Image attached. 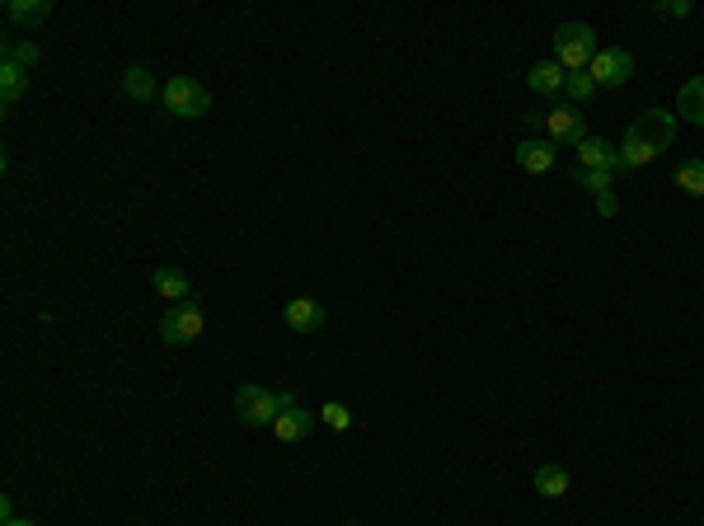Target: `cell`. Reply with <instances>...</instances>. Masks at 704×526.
<instances>
[{
  "label": "cell",
  "instance_id": "603a6c76",
  "mask_svg": "<svg viewBox=\"0 0 704 526\" xmlns=\"http://www.w3.org/2000/svg\"><path fill=\"white\" fill-rule=\"evenodd\" d=\"M320 423H329L334 433H348V428H352V409H348V404H338V400H329L320 409Z\"/></svg>",
  "mask_w": 704,
  "mask_h": 526
},
{
  "label": "cell",
  "instance_id": "83f0119b",
  "mask_svg": "<svg viewBox=\"0 0 704 526\" xmlns=\"http://www.w3.org/2000/svg\"><path fill=\"white\" fill-rule=\"evenodd\" d=\"M5 526H38V522H29V517H15V522H5Z\"/></svg>",
  "mask_w": 704,
  "mask_h": 526
},
{
  "label": "cell",
  "instance_id": "4316f807",
  "mask_svg": "<svg viewBox=\"0 0 704 526\" xmlns=\"http://www.w3.org/2000/svg\"><path fill=\"white\" fill-rule=\"evenodd\" d=\"M0 522H15V498H10V494L0 498Z\"/></svg>",
  "mask_w": 704,
  "mask_h": 526
},
{
  "label": "cell",
  "instance_id": "7402d4cb",
  "mask_svg": "<svg viewBox=\"0 0 704 526\" xmlns=\"http://www.w3.org/2000/svg\"><path fill=\"white\" fill-rule=\"evenodd\" d=\"M573 179H578V188H587V193H611V184H615V174L611 170H573Z\"/></svg>",
  "mask_w": 704,
  "mask_h": 526
},
{
  "label": "cell",
  "instance_id": "ffe728a7",
  "mask_svg": "<svg viewBox=\"0 0 704 526\" xmlns=\"http://www.w3.org/2000/svg\"><path fill=\"white\" fill-rule=\"evenodd\" d=\"M24 90H29V71H24V66L0 62V99H5V104H15Z\"/></svg>",
  "mask_w": 704,
  "mask_h": 526
},
{
  "label": "cell",
  "instance_id": "ba28073f",
  "mask_svg": "<svg viewBox=\"0 0 704 526\" xmlns=\"http://www.w3.org/2000/svg\"><path fill=\"white\" fill-rule=\"evenodd\" d=\"M282 325H287L291 334H320V329H324V306L315 301V296H296V301L282 306Z\"/></svg>",
  "mask_w": 704,
  "mask_h": 526
},
{
  "label": "cell",
  "instance_id": "8fae6325",
  "mask_svg": "<svg viewBox=\"0 0 704 526\" xmlns=\"http://www.w3.org/2000/svg\"><path fill=\"white\" fill-rule=\"evenodd\" d=\"M554 155H559V146L554 141H517V165L526 174H550L554 170Z\"/></svg>",
  "mask_w": 704,
  "mask_h": 526
},
{
  "label": "cell",
  "instance_id": "e0dca14e",
  "mask_svg": "<svg viewBox=\"0 0 704 526\" xmlns=\"http://www.w3.org/2000/svg\"><path fill=\"white\" fill-rule=\"evenodd\" d=\"M672 184L686 193V198H704V155H690V160H681L672 174Z\"/></svg>",
  "mask_w": 704,
  "mask_h": 526
},
{
  "label": "cell",
  "instance_id": "cb8c5ba5",
  "mask_svg": "<svg viewBox=\"0 0 704 526\" xmlns=\"http://www.w3.org/2000/svg\"><path fill=\"white\" fill-rule=\"evenodd\" d=\"M690 10H695L690 0H658V5H653V15L658 19H686Z\"/></svg>",
  "mask_w": 704,
  "mask_h": 526
},
{
  "label": "cell",
  "instance_id": "9a60e30c",
  "mask_svg": "<svg viewBox=\"0 0 704 526\" xmlns=\"http://www.w3.org/2000/svg\"><path fill=\"white\" fill-rule=\"evenodd\" d=\"M123 94L127 99H137V104H151V99H160V85H155V76L146 71V66H127L123 71Z\"/></svg>",
  "mask_w": 704,
  "mask_h": 526
},
{
  "label": "cell",
  "instance_id": "2e32d148",
  "mask_svg": "<svg viewBox=\"0 0 704 526\" xmlns=\"http://www.w3.org/2000/svg\"><path fill=\"white\" fill-rule=\"evenodd\" d=\"M5 19H10V24H24V29H38L43 19H52V0H10V5H5Z\"/></svg>",
  "mask_w": 704,
  "mask_h": 526
},
{
  "label": "cell",
  "instance_id": "d6986e66",
  "mask_svg": "<svg viewBox=\"0 0 704 526\" xmlns=\"http://www.w3.org/2000/svg\"><path fill=\"white\" fill-rule=\"evenodd\" d=\"M0 57L10 66H24V71H33V66L43 62V52H38V43H29V38H5V47H0Z\"/></svg>",
  "mask_w": 704,
  "mask_h": 526
},
{
  "label": "cell",
  "instance_id": "277c9868",
  "mask_svg": "<svg viewBox=\"0 0 704 526\" xmlns=\"http://www.w3.org/2000/svg\"><path fill=\"white\" fill-rule=\"evenodd\" d=\"M160 104H165L174 118H207V113H212V90H207L198 76H169Z\"/></svg>",
  "mask_w": 704,
  "mask_h": 526
},
{
  "label": "cell",
  "instance_id": "6da1fadb",
  "mask_svg": "<svg viewBox=\"0 0 704 526\" xmlns=\"http://www.w3.org/2000/svg\"><path fill=\"white\" fill-rule=\"evenodd\" d=\"M676 141V113L667 109H643L625 132V146H620V170H643L653 165L667 146Z\"/></svg>",
  "mask_w": 704,
  "mask_h": 526
},
{
  "label": "cell",
  "instance_id": "5bb4252c",
  "mask_svg": "<svg viewBox=\"0 0 704 526\" xmlns=\"http://www.w3.org/2000/svg\"><path fill=\"white\" fill-rule=\"evenodd\" d=\"M676 118H686V123L704 127V76H690L676 94Z\"/></svg>",
  "mask_w": 704,
  "mask_h": 526
},
{
  "label": "cell",
  "instance_id": "4fadbf2b",
  "mask_svg": "<svg viewBox=\"0 0 704 526\" xmlns=\"http://www.w3.org/2000/svg\"><path fill=\"white\" fill-rule=\"evenodd\" d=\"M526 85L536 94H564V85H568V71L554 57H545V62H536L531 71H526Z\"/></svg>",
  "mask_w": 704,
  "mask_h": 526
},
{
  "label": "cell",
  "instance_id": "5b68a950",
  "mask_svg": "<svg viewBox=\"0 0 704 526\" xmlns=\"http://www.w3.org/2000/svg\"><path fill=\"white\" fill-rule=\"evenodd\" d=\"M202 329H207L202 310L193 306V301H179V306H169L165 320H160V343H169V348H188V343L202 339Z\"/></svg>",
  "mask_w": 704,
  "mask_h": 526
},
{
  "label": "cell",
  "instance_id": "52a82bcc",
  "mask_svg": "<svg viewBox=\"0 0 704 526\" xmlns=\"http://www.w3.org/2000/svg\"><path fill=\"white\" fill-rule=\"evenodd\" d=\"M629 76H634V57H629L625 47H601L597 62H592V80H597V90H620Z\"/></svg>",
  "mask_w": 704,
  "mask_h": 526
},
{
  "label": "cell",
  "instance_id": "7a4b0ae2",
  "mask_svg": "<svg viewBox=\"0 0 704 526\" xmlns=\"http://www.w3.org/2000/svg\"><path fill=\"white\" fill-rule=\"evenodd\" d=\"M287 404H296L291 390H268V386H259V381H249V386L235 390V414H240L245 428H273L277 414H282Z\"/></svg>",
  "mask_w": 704,
  "mask_h": 526
},
{
  "label": "cell",
  "instance_id": "8992f818",
  "mask_svg": "<svg viewBox=\"0 0 704 526\" xmlns=\"http://www.w3.org/2000/svg\"><path fill=\"white\" fill-rule=\"evenodd\" d=\"M545 132H550L554 146H578L587 137V118H582L578 104H550L545 113Z\"/></svg>",
  "mask_w": 704,
  "mask_h": 526
},
{
  "label": "cell",
  "instance_id": "d4e9b609",
  "mask_svg": "<svg viewBox=\"0 0 704 526\" xmlns=\"http://www.w3.org/2000/svg\"><path fill=\"white\" fill-rule=\"evenodd\" d=\"M597 212H601V217H615V212H620V198H615V193H601V198H597Z\"/></svg>",
  "mask_w": 704,
  "mask_h": 526
},
{
  "label": "cell",
  "instance_id": "f1b7e54d",
  "mask_svg": "<svg viewBox=\"0 0 704 526\" xmlns=\"http://www.w3.org/2000/svg\"><path fill=\"white\" fill-rule=\"evenodd\" d=\"M343 526H357V522H343Z\"/></svg>",
  "mask_w": 704,
  "mask_h": 526
},
{
  "label": "cell",
  "instance_id": "30bf717a",
  "mask_svg": "<svg viewBox=\"0 0 704 526\" xmlns=\"http://www.w3.org/2000/svg\"><path fill=\"white\" fill-rule=\"evenodd\" d=\"M578 170H611L620 174V151L606 137H582L578 141Z\"/></svg>",
  "mask_w": 704,
  "mask_h": 526
},
{
  "label": "cell",
  "instance_id": "44dd1931",
  "mask_svg": "<svg viewBox=\"0 0 704 526\" xmlns=\"http://www.w3.org/2000/svg\"><path fill=\"white\" fill-rule=\"evenodd\" d=\"M592 94H597V80H592V71H578V76H568L564 104H587Z\"/></svg>",
  "mask_w": 704,
  "mask_h": 526
},
{
  "label": "cell",
  "instance_id": "3957f363",
  "mask_svg": "<svg viewBox=\"0 0 704 526\" xmlns=\"http://www.w3.org/2000/svg\"><path fill=\"white\" fill-rule=\"evenodd\" d=\"M597 33H592V24H559L554 29V62L564 66L568 76H578V71H592V62H597Z\"/></svg>",
  "mask_w": 704,
  "mask_h": 526
},
{
  "label": "cell",
  "instance_id": "7c38bea8",
  "mask_svg": "<svg viewBox=\"0 0 704 526\" xmlns=\"http://www.w3.org/2000/svg\"><path fill=\"white\" fill-rule=\"evenodd\" d=\"M151 287L160 296H165L169 306H179V301H188L193 296V282L179 273V268H169V263H160V268H151Z\"/></svg>",
  "mask_w": 704,
  "mask_h": 526
},
{
  "label": "cell",
  "instance_id": "ac0fdd59",
  "mask_svg": "<svg viewBox=\"0 0 704 526\" xmlns=\"http://www.w3.org/2000/svg\"><path fill=\"white\" fill-rule=\"evenodd\" d=\"M536 494L540 498H564L568 494V470L564 465H554V461L536 465Z\"/></svg>",
  "mask_w": 704,
  "mask_h": 526
},
{
  "label": "cell",
  "instance_id": "484cf974",
  "mask_svg": "<svg viewBox=\"0 0 704 526\" xmlns=\"http://www.w3.org/2000/svg\"><path fill=\"white\" fill-rule=\"evenodd\" d=\"M545 113H550V109H526V113H521V123H526V127H545Z\"/></svg>",
  "mask_w": 704,
  "mask_h": 526
},
{
  "label": "cell",
  "instance_id": "9c48e42d",
  "mask_svg": "<svg viewBox=\"0 0 704 526\" xmlns=\"http://www.w3.org/2000/svg\"><path fill=\"white\" fill-rule=\"evenodd\" d=\"M315 423H320V414H310L306 404H287V409L277 414V423H273V437H277V442H306Z\"/></svg>",
  "mask_w": 704,
  "mask_h": 526
}]
</instances>
